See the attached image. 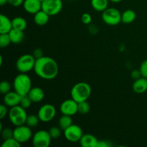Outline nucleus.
I'll use <instances>...</instances> for the list:
<instances>
[{
	"instance_id": "16",
	"label": "nucleus",
	"mask_w": 147,
	"mask_h": 147,
	"mask_svg": "<svg viewBox=\"0 0 147 147\" xmlns=\"http://www.w3.org/2000/svg\"><path fill=\"white\" fill-rule=\"evenodd\" d=\"M98 141L93 134H86L83 135L79 142L83 147H98Z\"/></svg>"
},
{
	"instance_id": "4",
	"label": "nucleus",
	"mask_w": 147,
	"mask_h": 147,
	"mask_svg": "<svg viewBox=\"0 0 147 147\" xmlns=\"http://www.w3.org/2000/svg\"><path fill=\"white\" fill-rule=\"evenodd\" d=\"M27 116L28 115L27 114L26 109L20 105L10 108L8 113L10 122L15 126L25 124Z\"/></svg>"
},
{
	"instance_id": "23",
	"label": "nucleus",
	"mask_w": 147,
	"mask_h": 147,
	"mask_svg": "<svg viewBox=\"0 0 147 147\" xmlns=\"http://www.w3.org/2000/svg\"><path fill=\"white\" fill-rule=\"evenodd\" d=\"M11 22H12V27L14 29L24 31L27 28V21L23 17H16L11 20Z\"/></svg>"
},
{
	"instance_id": "11",
	"label": "nucleus",
	"mask_w": 147,
	"mask_h": 147,
	"mask_svg": "<svg viewBox=\"0 0 147 147\" xmlns=\"http://www.w3.org/2000/svg\"><path fill=\"white\" fill-rule=\"evenodd\" d=\"M65 138L70 142H80L83 133L81 128L76 124H72L68 128L63 131Z\"/></svg>"
},
{
	"instance_id": "31",
	"label": "nucleus",
	"mask_w": 147,
	"mask_h": 147,
	"mask_svg": "<svg viewBox=\"0 0 147 147\" xmlns=\"http://www.w3.org/2000/svg\"><path fill=\"white\" fill-rule=\"evenodd\" d=\"M61 131L62 129L60 127L57 126H53L48 131L49 134H50V136L53 139H58L60 136H61Z\"/></svg>"
},
{
	"instance_id": "20",
	"label": "nucleus",
	"mask_w": 147,
	"mask_h": 147,
	"mask_svg": "<svg viewBox=\"0 0 147 147\" xmlns=\"http://www.w3.org/2000/svg\"><path fill=\"white\" fill-rule=\"evenodd\" d=\"M10 39L11 40V43L14 44H20L23 41L24 38V31L22 30H16L13 28L11 31L9 32Z\"/></svg>"
},
{
	"instance_id": "37",
	"label": "nucleus",
	"mask_w": 147,
	"mask_h": 147,
	"mask_svg": "<svg viewBox=\"0 0 147 147\" xmlns=\"http://www.w3.org/2000/svg\"><path fill=\"white\" fill-rule=\"evenodd\" d=\"M32 55H33V56H34V58H35V59H38V58H40V57L44 56V55H43L42 50L41 49H40V48L35 49V50L33 51Z\"/></svg>"
},
{
	"instance_id": "29",
	"label": "nucleus",
	"mask_w": 147,
	"mask_h": 147,
	"mask_svg": "<svg viewBox=\"0 0 147 147\" xmlns=\"http://www.w3.org/2000/svg\"><path fill=\"white\" fill-rule=\"evenodd\" d=\"M32 102L31 99L27 95H25V96H22L21 99H20V106H22V108H24V109H27L31 106Z\"/></svg>"
},
{
	"instance_id": "13",
	"label": "nucleus",
	"mask_w": 147,
	"mask_h": 147,
	"mask_svg": "<svg viewBox=\"0 0 147 147\" xmlns=\"http://www.w3.org/2000/svg\"><path fill=\"white\" fill-rule=\"evenodd\" d=\"M21 97L22 96H20L15 90L9 92L4 96V98H3L4 104H5L6 106L9 108L18 106V105H20Z\"/></svg>"
},
{
	"instance_id": "40",
	"label": "nucleus",
	"mask_w": 147,
	"mask_h": 147,
	"mask_svg": "<svg viewBox=\"0 0 147 147\" xmlns=\"http://www.w3.org/2000/svg\"><path fill=\"white\" fill-rule=\"evenodd\" d=\"M6 4H8L7 0H0V5L1 6L5 5Z\"/></svg>"
},
{
	"instance_id": "15",
	"label": "nucleus",
	"mask_w": 147,
	"mask_h": 147,
	"mask_svg": "<svg viewBox=\"0 0 147 147\" xmlns=\"http://www.w3.org/2000/svg\"><path fill=\"white\" fill-rule=\"evenodd\" d=\"M27 96L30 97L32 103H38L45 98V92L41 88L34 87L32 88Z\"/></svg>"
},
{
	"instance_id": "25",
	"label": "nucleus",
	"mask_w": 147,
	"mask_h": 147,
	"mask_svg": "<svg viewBox=\"0 0 147 147\" xmlns=\"http://www.w3.org/2000/svg\"><path fill=\"white\" fill-rule=\"evenodd\" d=\"M40 119H39L38 116L37 115H34L31 114L27 116V120H26V125H27L28 126H30V128L35 127L37 126V124L39 123L40 121Z\"/></svg>"
},
{
	"instance_id": "41",
	"label": "nucleus",
	"mask_w": 147,
	"mask_h": 147,
	"mask_svg": "<svg viewBox=\"0 0 147 147\" xmlns=\"http://www.w3.org/2000/svg\"><path fill=\"white\" fill-rule=\"evenodd\" d=\"M109 1H111V2H113V3H119L121 1H123V0H109Z\"/></svg>"
},
{
	"instance_id": "18",
	"label": "nucleus",
	"mask_w": 147,
	"mask_h": 147,
	"mask_svg": "<svg viewBox=\"0 0 147 147\" xmlns=\"http://www.w3.org/2000/svg\"><path fill=\"white\" fill-rule=\"evenodd\" d=\"M13 29L12 22L7 16L0 15V34L9 33Z\"/></svg>"
},
{
	"instance_id": "9",
	"label": "nucleus",
	"mask_w": 147,
	"mask_h": 147,
	"mask_svg": "<svg viewBox=\"0 0 147 147\" xmlns=\"http://www.w3.org/2000/svg\"><path fill=\"white\" fill-rule=\"evenodd\" d=\"M63 4L62 0H44L42 2V9L50 16H55L61 11Z\"/></svg>"
},
{
	"instance_id": "22",
	"label": "nucleus",
	"mask_w": 147,
	"mask_h": 147,
	"mask_svg": "<svg viewBox=\"0 0 147 147\" xmlns=\"http://www.w3.org/2000/svg\"><path fill=\"white\" fill-rule=\"evenodd\" d=\"M109 0H91V6L96 11L103 12L108 8Z\"/></svg>"
},
{
	"instance_id": "14",
	"label": "nucleus",
	"mask_w": 147,
	"mask_h": 147,
	"mask_svg": "<svg viewBox=\"0 0 147 147\" xmlns=\"http://www.w3.org/2000/svg\"><path fill=\"white\" fill-rule=\"evenodd\" d=\"M23 7L27 13L34 14L42 9V2L39 0H24Z\"/></svg>"
},
{
	"instance_id": "19",
	"label": "nucleus",
	"mask_w": 147,
	"mask_h": 147,
	"mask_svg": "<svg viewBox=\"0 0 147 147\" xmlns=\"http://www.w3.org/2000/svg\"><path fill=\"white\" fill-rule=\"evenodd\" d=\"M50 16L47 12H45L42 9H41L40 11H37L36 14H34V18H33V20H34V23L37 25L44 26L46 24H47V22H49V20H50Z\"/></svg>"
},
{
	"instance_id": "17",
	"label": "nucleus",
	"mask_w": 147,
	"mask_h": 147,
	"mask_svg": "<svg viewBox=\"0 0 147 147\" xmlns=\"http://www.w3.org/2000/svg\"><path fill=\"white\" fill-rule=\"evenodd\" d=\"M132 88L134 91L138 94L145 93L147 90V78L141 77L135 80L132 85Z\"/></svg>"
},
{
	"instance_id": "38",
	"label": "nucleus",
	"mask_w": 147,
	"mask_h": 147,
	"mask_svg": "<svg viewBox=\"0 0 147 147\" xmlns=\"http://www.w3.org/2000/svg\"><path fill=\"white\" fill-rule=\"evenodd\" d=\"M131 76L132 78H134V80L139 78L142 77V75H141L140 70H133L131 73Z\"/></svg>"
},
{
	"instance_id": "5",
	"label": "nucleus",
	"mask_w": 147,
	"mask_h": 147,
	"mask_svg": "<svg viewBox=\"0 0 147 147\" xmlns=\"http://www.w3.org/2000/svg\"><path fill=\"white\" fill-rule=\"evenodd\" d=\"M36 59L33 55L24 54L20 56L16 62V68L20 73H27L34 70Z\"/></svg>"
},
{
	"instance_id": "2",
	"label": "nucleus",
	"mask_w": 147,
	"mask_h": 147,
	"mask_svg": "<svg viewBox=\"0 0 147 147\" xmlns=\"http://www.w3.org/2000/svg\"><path fill=\"white\" fill-rule=\"evenodd\" d=\"M92 93L90 85L86 82H80L73 86L70 90L71 98L78 103L87 100Z\"/></svg>"
},
{
	"instance_id": "27",
	"label": "nucleus",
	"mask_w": 147,
	"mask_h": 147,
	"mask_svg": "<svg viewBox=\"0 0 147 147\" xmlns=\"http://www.w3.org/2000/svg\"><path fill=\"white\" fill-rule=\"evenodd\" d=\"M90 106L87 100L78 103V113L82 115H86L90 112Z\"/></svg>"
},
{
	"instance_id": "36",
	"label": "nucleus",
	"mask_w": 147,
	"mask_h": 147,
	"mask_svg": "<svg viewBox=\"0 0 147 147\" xmlns=\"http://www.w3.org/2000/svg\"><path fill=\"white\" fill-rule=\"evenodd\" d=\"M24 0H7V2L9 5L12 6V7H17L23 5Z\"/></svg>"
},
{
	"instance_id": "26",
	"label": "nucleus",
	"mask_w": 147,
	"mask_h": 147,
	"mask_svg": "<svg viewBox=\"0 0 147 147\" xmlns=\"http://www.w3.org/2000/svg\"><path fill=\"white\" fill-rule=\"evenodd\" d=\"M11 43V40L10 39L9 33H3L0 34V47L1 48H4L9 45Z\"/></svg>"
},
{
	"instance_id": "24",
	"label": "nucleus",
	"mask_w": 147,
	"mask_h": 147,
	"mask_svg": "<svg viewBox=\"0 0 147 147\" xmlns=\"http://www.w3.org/2000/svg\"><path fill=\"white\" fill-rule=\"evenodd\" d=\"M59 127L62 129L63 131L65 130L67 128L71 126L73 124V120L70 116H67V115H63L62 114V116H60L58 121Z\"/></svg>"
},
{
	"instance_id": "21",
	"label": "nucleus",
	"mask_w": 147,
	"mask_h": 147,
	"mask_svg": "<svg viewBox=\"0 0 147 147\" xmlns=\"http://www.w3.org/2000/svg\"><path fill=\"white\" fill-rule=\"evenodd\" d=\"M136 14L134 10L126 9L121 14V22L124 24H131L136 20Z\"/></svg>"
},
{
	"instance_id": "6",
	"label": "nucleus",
	"mask_w": 147,
	"mask_h": 147,
	"mask_svg": "<svg viewBox=\"0 0 147 147\" xmlns=\"http://www.w3.org/2000/svg\"><path fill=\"white\" fill-rule=\"evenodd\" d=\"M102 20L110 26H115L121 22V14L119 9L113 7H108L102 12Z\"/></svg>"
},
{
	"instance_id": "33",
	"label": "nucleus",
	"mask_w": 147,
	"mask_h": 147,
	"mask_svg": "<svg viewBox=\"0 0 147 147\" xmlns=\"http://www.w3.org/2000/svg\"><path fill=\"white\" fill-rule=\"evenodd\" d=\"M139 70H140L142 77L146 78H147V60H144L139 67Z\"/></svg>"
},
{
	"instance_id": "42",
	"label": "nucleus",
	"mask_w": 147,
	"mask_h": 147,
	"mask_svg": "<svg viewBox=\"0 0 147 147\" xmlns=\"http://www.w3.org/2000/svg\"><path fill=\"white\" fill-rule=\"evenodd\" d=\"M39 1H41V2H42V1H44V0H39Z\"/></svg>"
},
{
	"instance_id": "12",
	"label": "nucleus",
	"mask_w": 147,
	"mask_h": 147,
	"mask_svg": "<svg viewBox=\"0 0 147 147\" xmlns=\"http://www.w3.org/2000/svg\"><path fill=\"white\" fill-rule=\"evenodd\" d=\"M60 111L62 114L73 116L78 113V103L71 98L63 101L60 104Z\"/></svg>"
},
{
	"instance_id": "32",
	"label": "nucleus",
	"mask_w": 147,
	"mask_h": 147,
	"mask_svg": "<svg viewBox=\"0 0 147 147\" xmlns=\"http://www.w3.org/2000/svg\"><path fill=\"white\" fill-rule=\"evenodd\" d=\"M1 136L4 140L12 138L14 136V130L11 129L10 128H5L2 129L1 131Z\"/></svg>"
},
{
	"instance_id": "39",
	"label": "nucleus",
	"mask_w": 147,
	"mask_h": 147,
	"mask_svg": "<svg viewBox=\"0 0 147 147\" xmlns=\"http://www.w3.org/2000/svg\"><path fill=\"white\" fill-rule=\"evenodd\" d=\"M110 146L109 143L106 141L104 140H100L98 141V147H108Z\"/></svg>"
},
{
	"instance_id": "10",
	"label": "nucleus",
	"mask_w": 147,
	"mask_h": 147,
	"mask_svg": "<svg viewBox=\"0 0 147 147\" xmlns=\"http://www.w3.org/2000/svg\"><path fill=\"white\" fill-rule=\"evenodd\" d=\"M37 116L40 121L47 123L53 120L56 116V109L53 105L47 103L39 109Z\"/></svg>"
},
{
	"instance_id": "8",
	"label": "nucleus",
	"mask_w": 147,
	"mask_h": 147,
	"mask_svg": "<svg viewBox=\"0 0 147 147\" xmlns=\"http://www.w3.org/2000/svg\"><path fill=\"white\" fill-rule=\"evenodd\" d=\"M32 136L33 134L31 128L26 124L16 126L15 129H14V136L13 137L21 144L29 142V140L32 139Z\"/></svg>"
},
{
	"instance_id": "34",
	"label": "nucleus",
	"mask_w": 147,
	"mask_h": 147,
	"mask_svg": "<svg viewBox=\"0 0 147 147\" xmlns=\"http://www.w3.org/2000/svg\"><path fill=\"white\" fill-rule=\"evenodd\" d=\"M8 106H6L5 104H1L0 106V119H3L6 117L7 116H8L9 111L8 110Z\"/></svg>"
},
{
	"instance_id": "35",
	"label": "nucleus",
	"mask_w": 147,
	"mask_h": 147,
	"mask_svg": "<svg viewBox=\"0 0 147 147\" xmlns=\"http://www.w3.org/2000/svg\"><path fill=\"white\" fill-rule=\"evenodd\" d=\"M82 22L85 24H89L91 23L92 22V17L90 15V14L89 13H84L83 14L81 17Z\"/></svg>"
},
{
	"instance_id": "1",
	"label": "nucleus",
	"mask_w": 147,
	"mask_h": 147,
	"mask_svg": "<svg viewBox=\"0 0 147 147\" xmlns=\"http://www.w3.org/2000/svg\"><path fill=\"white\" fill-rule=\"evenodd\" d=\"M34 71L40 78L50 80L57 76L59 67L54 59L48 56H42L36 59Z\"/></svg>"
},
{
	"instance_id": "3",
	"label": "nucleus",
	"mask_w": 147,
	"mask_h": 147,
	"mask_svg": "<svg viewBox=\"0 0 147 147\" xmlns=\"http://www.w3.org/2000/svg\"><path fill=\"white\" fill-rule=\"evenodd\" d=\"M32 80L27 73H22L17 75L13 81V88L20 96L28 94L32 87Z\"/></svg>"
},
{
	"instance_id": "7",
	"label": "nucleus",
	"mask_w": 147,
	"mask_h": 147,
	"mask_svg": "<svg viewBox=\"0 0 147 147\" xmlns=\"http://www.w3.org/2000/svg\"><path fill=\"white\" fill-rule=\"evenodd\" d=\"M52 139L48 131L40 130L33 134L32 143L34 147H48L51 144Z\"/></svg>"
},
{
	"instance_id": "28",
	"label": "nucleus",
	"mask_w": 147,
	"mask_h": 147,
	"mask_svg": "<svg viewBox=\"0 0 147 147\" xmlns=\"http://www.w3.org/2000/svg\"><path fill=\"white\" fill-rule=\"evenodd\" d=\"M21 145V143H20L17 139L12 137L7 140H4L1 144V147H20Z\"/></svg>"
},
{
	"instance_id": "30",
	"label": "nucleus",
	"mask_w": 147,
	"mask_h": 147,
	"mask_svg": "<svg viewBox=\"0 0 147 147\" xmlns=\"http://www.w3.org/2000/svg\"><path fill=\"white\" fill-rule=\"evenodd\" d=\"M11 84L9 82L7 81V80H4L0 83V93L1 94L5 95L8 93L9 92L11 91Z\"/></svg>"
}]
</instances>
